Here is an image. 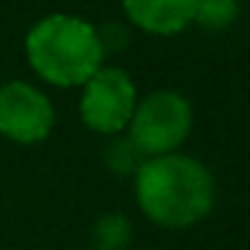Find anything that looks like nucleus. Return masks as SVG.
Returning a JSON list of instances; mask_svg holds the SVG:
<instances>
[{"label":"nucleus","instance_id":"obj_1","mask_svg":"<svg viewBox=\"0 0 250 250\" xmlns=\"http://www.w3.org/2000/svg\"><path fill=\"white\" fill-rule=\"evenodd\" d=\"M137 207L148 221L169 230H184L204 221L215 207L212 172L181 151L146 157L134 172Z\"/></svg>","mask_w":250,"mask_h":250},{"label":"nucleus","instance_id":"obj_2","mask_svg":"<svg viewBox=\"0 0 250 250\" xmlns=\"http://www.w3.org/2000/svg\"><path fill=\"white\" fill-rule=\"evenodd\" d=\"M26 62L53 87H82L102 64L105 50L90 21L79 15H47L26 32Z\"/></svg>","mask_w":250,"mask_h":250},{"label":"nucleus","instance_id":"obj_3","mask_svg":"<svg viewBox=\"0 0 250 250\" xmlns=\"http://www.w3.org/2000/svg\"><path fill=\"white\" fill-rule=\"evenodd\" d=\"M195 114L184 93L178 90H151L146 99H137L134 117L128 123V140L143 157H160L178 151L192 134Z\"/></svg>","mask_w":250,"mask_h":250},{"label":"nucleus","instance_id":"obj_4","mask_svg":"<svg viewBox=\"0 0 250 250\" xmlns=\"http://www.w3.org/2000/svg\"><path fill=\"white\" fill-rule=\"evenodd\" d=\"M137 84L123 67H99L84 84L79 99V117L93 134L120 137L137 108Z\"/></svg>","mask_w":250,"mask_h":250},{"label":"nucleus","instance_id":"obj_5","mask_svg":"<svg viewBox=\"0 0 250 250\" xmlns=\"http://www.w3.org/2000/svg\"><path fill=\"white\" fill-rule=\"evenodd\" d=\"M56 128V108L44 90L29 82L0 84V134L21 146L47 140Z\"/></svg>","mask_w":250,"mask_h":250},{"label":"nucleus","instance_id":"obj_6","mask_svg":"<svg viewBox=\"0 0 250 250\" xmlns=\"http://www.w3.org/2000/svg\"><path fill=\"white\" fill-rule=\"evenodd\" d=\"M123 12L148 35H178L195 18V0H123Z\"/></svg>","mask_w":250,"mask_h":250},{"label":"nucleus","instance_id":"obj_7","mask_svg":"<svg viewBox=\"0 0 250 250\" xmlns=\"http://www.w3.org/2000/svg\"><path fill=\"white\" fill-rule=\"evenodd\" d=\"M239 12H242L239 0H195L192 23H198L201 29H209V32H221L236 23Z\"/></svg>","mask_w":250,"mask_h":250},{"label":"nucleus","instance_id":"obj_8","mask_svg":"<svg viewBox=\"0 0 250 250\" xmlns=\"http://www.w3.org/2000/svg\"><path fill=\"white\" fill-rule=\"evenodd\" d=\"M93 242H96V250L128 248V242H131V224H128V218L120 215V212H111V215L99 218L96 227H93Z\"/></svg>","mask_w":250,"mask_h":250},{"label":"nucleus","instance_id":"obj_9","mask_svg":"<svg viewBox=\"0 0 250 250\" xmlns=\"http://www.w3.org/2000/svg\"><path fill=\"white\" fill-rule=\"evenodd\" d=\"M143 160H146V157L137 151V146H134L128 137L114 140V143L108 146V151H105V163H108V169L117 172V175H134Z\"/></svg>","mask_w":250,"mask_h":250},{"label":"nucleus","instance_id":"obj_10","mask_svg":"<svg viewBox=\"0 0 250 250\" xmlns=\"http://www.w3.org/2000/svg\"><path fill=\"white\" fill-rule=\"evenodd\" d=\"M96 32H99V44H102L105 56H108L111 50L128 47V32H125V26H120V23H105L102 29L96 26Z\"/></svg>","mask_w":250,"mask_h":250}]
</instances>
